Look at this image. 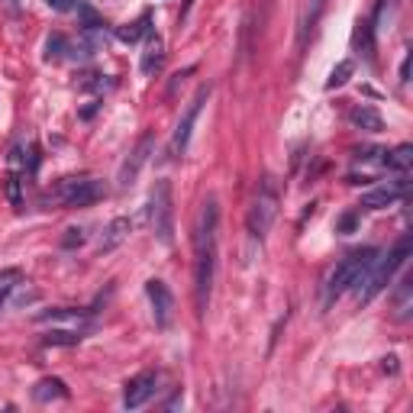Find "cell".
<instances>
[{
    "instance_id": "2e32d148",
    "label": "cell",
    "mask_w": 413,
    "mask_h": 413,
    "mask_svg": "<svg viewBox=\"0 0 413 413\" xmlns=\"http://www.w3.org/2000/svg\"><path fill=\"white\" fill-rule=\"evenodd\" d=\"M162 62H165V42H162L159 36H149V45H146V52H142V75H155V71L162 68Z\"/></svg>"
},
{
    "instance_id": "7c38bea8",
    "label": "cell",
    "mask_w": 413,
    "mask_h": 413,
    "mask_svg": "<svg viewBox=\"0 0 413 413\" xmlns=\"http://www.w3.org/2000/svg\"><path fill=\"white\" fill-rule=\"evenodd\" d=\"M132 233V220L130 217H116V220H110L104 226V233H100V239H97V252H114V249H120L130 239Z\"/></svg>"
},
{
    "instance_id": "e0dca14e",
    "label": "cell",
    "mask_w": 413,
    "mask_h": 413,
    "mask_svg": "<svg viewBox=\"0 0 413 413\" xmlns=\"http://www.w3.org/2000/svg\"><path fill=\"white\" fill-rule=\"evenodd\" d=\"M384 159H381V165L391 168V171H407V168L413 165V146L410 142H404V146H397V149L391 152H381Z\"/></svg>"
},
{
    "instance_id": "7a4b0ae2",
    "label": "cell",
    "mask_w": 413,
    "mask_h": 413,
    "mask_svg": "<svg viewBox=\"0 0 413 413\" xmlns=\"http://www.w3.org/2000/svg\"><path fill=\"white\" fill-rule=\"evenodd\" d=\"M410 252H413V239L410 236H400V239H397V246L391 249L384 258H375V265H371L368 272L361 274L359 281L352 284V290H355V300H359V304H371V300L378 297L381 290L391 284V278L397 274V268H404V265H407Z\"/></svg>"
},
{
    "instance_id": "ac0fdd59",
    "label": "cell",
    "mask_w": 413,
    "mask_h": 413,
    "mask_svg": "<svg viewBox=\"0 0 413 413\" xmlns=\"http://www.w3.org/2000/svg\"><path fill=\"white\" fill-rule=\"evenodd\" d=\"M84 339L81 329H49L42 336V345H52V349H71V345H78Z\"/></svg>"
},
{
    "instance_id": "9c48e42d",
    "label": "cell",
    "mask_w": 413,
    "mask_h": 413,
    "mask_svg": "<svg viewBox=\"0 0 413 413\" xmlns=\"http://www.w3.org/2000/svg\"><path fill=\"white\" fill-rule=\"evenodd\" d=\"M146 297H149V304H152L155 326H159V329H168V326H171V317H175V294H171V288H168L165 281H159V278H152V281H146Z\"/></svg>"
},
{
    "instance_id": "5b68a950",
    "label": "cell",
    "mask_w": 413,
    "mask_h": 413,
    "mask_svg": "<svg viewBox=\"0 0 413 413\" xmlns=\"http://www.w3.org/2000/svg\"><path fill=\"white\" fill-rule=\"evenodd\" d=\"M149 223L152 233L162 246H171L175 242V201H171V181H155L149 197Z\"/></svg>"
},
{
    "instance_id": "f1b7e54d",
    "label": "cell",
    "mask_w": 413,
    "mask_h": 413,
    "mask_svg": "<svg viewBox=\"0 0 413 413\" xmlns=\"http://www.w3.org/2000/svg\"><path fill=\"white\" fill-rule=\"evenodd\" d=\"M400 81H404V84L410 81V52H407V55H404V62H400Z\"/></svg>"
},
{
    "instance_id": "83f0119b",
    "label": "cell",
    "mask_w": 413,
    "mask_h": 413,
    "mask_svg": "<svg viewBox=\"0 0 413 413\" xmlns=\"http://www.w3.org/2000/svg\"><path fill=\"white\" fill-rule=\"evenodd\" d=\"M45 3H49L52 10H59V13H68V10H75V7H78L81 0H45Z\"/></svg>"
},
{
    "instance_id": "d6986e66",
    "label": "cell",
    "mask_w": 413,
    "mask_h": 413,
    "mask_svg": "<svg viewBox=\"0 0 413 413\" xmlns=\"http://www.w3.org/2000/svg\"><path fill=\"white\" fill-rule=\"evenodd\" d=\"M149 23H152V17L149 13H142L139 20H136V23H126V26H116V39H120V42H139L142 36H149Z\"/></svg>"
},
{
    "instance_id": "52a82bcc",
    "label": "cell",
    "mask_w": 413,
    "mask_h": 413,
    "mask_svg": "<svg viewBox=\"0 0 413 413\" xmlns=\"http://www.w3.org/2000/svg\"><path fill=\"white\" fill-rule=\"evenodd\" d=\"M210 94H213V88H210V84H203V88L197 91V94H194L191 104H187L185 116H181V123H178L175 136H171V155H185V152H187V142H191L194 123H197V116H201L203 104L210 100Z\"/></svg>"
},
{
    "instance_id": "3957f363",
    "label": "cell",
    "mask_w": 413,
    "mask_h": 413,
    "mask_svg": "<svg viewBox=\"0 0 413 413\" xmlns=\"http://www.w3.org/2000/svg\"><path fill=\"white\" fill-rule=\"evenodd\" d=\"M378 255H381V252H378L375 246L355 249V252L345 255L343 262H339L333 272H329V278H326V288H323V300H326V304H333L336 297H343L345 290H352V284H355L361 274L368 272Z\"/></svg>"
},
{
    "instance_id": "44dd1931",
    "label": "cell",
    "mask_w": 413,
    "mask_h": 413,
    "mask_svg": "<svg viewBox=\"0 0 413 413\" xmlns=\"http://www.w3.org/2000/svg\"><path fill=\"white\" fill-rule=\"evenodd\" d=\"M394 10H397V0H378V7H375V17H371V33L378 36L387 29V23H391V17H394Z\"/></svg>"
},
{
    "instance_id": "8fae6325",
    "label": "cell",
    "mask_w": 413,
    "mask_h": 413,
    "mask_svg": "<svg viewBox=\"0 0 413 413\" xmlns=\"http://www.w3.org/2000/svg\"><path fill=\"white\" fill-rule=\"evenodd\" d=\"M155 387H159V375H155V371H142V375L130 378L123 387V407L126 410H139V407L155 394Z\"/></svg>"
},
{
    "instance_id": "277c9868",
    "label": "cell",
    "mask_w": 413,
    "mask_h": 413,
    "mask_svg": "<svg viewBox=\"0 0 413 413\" xmlns=\"http://www.w3.org/2000/svg\"><path fill=\"white\" fill-rule=\"evenodd\" d=\"M107 185L100 178H62L55 191L45 194V201H55L62 207H91V203L104 201Z\"/></svg>"
},
{
    "instance_id": "484cf974",
    "label": "cell",
    "mask_w": 413,
    "mask_h": 413,
    "mask_svg": "<svg viewBox=\"0 0 413 413\" xmlns=\"http://www.w3.org/2000/svg\"><path fill=\"white\" fill-rule=\"evenodd\" d=\"M410 294H413V281L410 278H404L400 288H397V294H394V304H397V310H400V317L410 310Z\"/></svg>"
},
{
    "instance_id": "ba28073f",
    "label": "cell",
    "mask_w": 413,
    "mask_h": 413,
    "mask_svg": "<svg viewBox=\"0 0 413 413\" xmlns=\"http://www.w3.org/2000/svg\"><path fill=\"white\" fill-rule=\"evenodd\" d=\"M407 194H410V181H407V178H400V181H387V185L375 187V191L361 194L359 207L361 210H387V207L407 201Z\"/></svg>"
},
{
    "instance_id": "cb8c5ba5",
    "label": "cell",
    "mask_w": 413,
    "mask_h": 413,
    "mask_svg": "<svg viewBox=\"0 0 413 413\" xmlns=\"http://www.w3.org/2000/svg\"><path fill=\"white\" fill-rule=\"evenodd\" d=\"M7 197L17 210L23 207V178H20V171H13V175L7 178Z\"/></svg>"
},
{
    "instance_id": "8992f818",
    "label": "cell",
    "mask_w": 413,
    "mask_h": 413,
    "mask_svg": "<svg viewBox=\"0 0 413 413\" xmlns=\"http://www.w3.org/2000/svg\"><path fill=\"white\" fill-rule=\"evenodd\" d=\"M274 217H278V194H274V187L265 181L262 191L252 197V207H249V217H246L249 236L265 239L268 236V229L274 226Z\"/></svg>"
},
{
    "instance_id": "d4e9b609",
    "label": "cell",
    "mask_w": 413,
    "mask_h": 413,
    "mask_svg": "<svg viewBox=\"0 0 413 413\" xmlns=\"http://www.w3.org/2000/svg\"><path fill=\"white\" fill-rule=\"evenodd\" d=\"M84 242H88V233H84L81 226L65 229V236H62V249H68V252H71V249H81Z\"/></svg>"
},
{
    "instance_id": "f546056e",
    "label": "cell",
    "mask_w": 413,
    "mask_h": 413,
    "mask_svg": "<svg viewBox=\"0 0 413 413\" xmlns=\"http://www.w3.org/2000/svg\"><path fill=\"white\" fill-rule=\"evenodd\" d=\"M194 3H197V0H185V3H181V13H178V20H181V23L187 20V13H191V7H194Z\"/></svg>"
},
{
    "instance_id": "6da1fadb",
    "label": "cell",
    "mask_w": 413,
    "mask_h": 413,
    "mask_svg": "<svg viewBox=\"0 0 413 413\" xmlns=\"http://www.w3.org/2000/svg\"><path fill=\"white\" fill-rule=\"evenodd\" d=\"M217 226H220V207L217 197H207L194 229V300L201 317L210 307L213 274H217Z\"/></svg>"
},
{
    "instance_id": "4dcf8cb0",
    "label": "cell",
    "mask_w": 413,
    "mask_h": 413,
    "mask_svg": "<svg viewBox=\"0 0 413 413\" xmlns=\"http://www.w3.org/2000/svg\"><path fill=\"white\" fill-rule=\"evenodd\" d=\"M381 368H384V371H391V375H394V371H397V355H387V359H384V365H381Z\"/></svg>"
},
{
    "instance_id": "603a6c76",
    "label": "cell",
    "mask_w": 413,
    "mask_h": 413,
    "mask_svg": "<svg viewBox=\"0 0 413 413\" xmlns=\"http://www.w3.org/2000/svg\"><path fill=\"white\" fill-rule=\"evenodd\" d=\"M352 71H355V62H352V59H343V62H339L333 71H329V78H326V91L343 88L345 81L352 78Z\"/></svg>"
},
{
    "instance_id": "5bb4252c",
    "label": "cell",
    "mask_w": 413,
    "mask_h": 413,
    "mask_svg": "<svg viewBox=\"0 0 413 413\" xmlns=\"http://www.w3.org/2000/svg\"><path fill=\"white\" fill-rule=\"evenodd\" d=\"M36 404H52V400H68V384L62 378H42L33 387Z\"/></svg>"
},
{
    "instance_id": "4fadbf2b",
    "label": "cell",
    "mask_w": 413,
    "mask_h": 413,
    "mask_svg": "<svg viewBox=\"0 0 413 413\" xmlns=\"http://www.w3.org/2000/svg\"><path fill=\"white\" fill-rule=\"evenodd\" d=\"M39 323H65V326H75V329H81V326L91 323V310H71V307H59V310H42L39 313Z\"/></svg>"
},
{
    "instance_id": "ffe728a7",
    "label": "cell",
    "mask_w": 413,
    "mask_h": 413,
    "mask_svg": "<svg viewBox=\"0 0 413 413\" xmlns=\"http://www.w3.org/2000/svg\"><path fill=\"white\" fill-rule=\"evenodd\" d=\"M68 52H75V45L62 33H52L45 39V62H62V59H68Z\"/></svg>"
},
{
    "instance_id": "9a60e30c",
    "label": "cell",
    "mask_w": 413,
    "mask_h": 413,
    "mask_svg": "<svg viewBox=\"0 0 413 413\" xmlns=\"http://www.w3.org/2000/svg\"><path fill=\"white\" fill-rule=\"evenodd\" d=\"M349 123L355 130H365V132H381L384 130V120L375 107H352L349 110Z\"/></svg>"
},
{
    "instance_id": "4316f807",
    "label": "cell",
    "mask_w": 413,
    "mask_h": 413,
    "mask_svg": "<svg viewBox=\"0 0 413 413\" xmlns=\"http://www.w3.org/2000/svg\"><path fill=\"white\" fill-rule=\"evenodd\" d=\"M359 229V213L355 210H345L339 220H336V233H343V236H352Z\"/></svg>"
},
{
    "instance_id": "30bf717a",
    "label": "cell",
    "mask_w": 413,
    "mask_h": 413,
    "mask_svg": "<svg viewBox=\"0 0 413 413\" xmlns=\"http://www.w3.org/2000/svg\"><path fill=\"white\" fill-rule=\"evenodd\" d=\"M155 152V136H152V130H146L139 136V142H136V149L130 152V159L120 165V175H116V181H120V187H130L136 178H139V171L146 168V162H149V155Z\"/></svg>"
},
{
    "instance_id": "7402d4cb",
    "label": "cell",
    "mask_w": 413,
    "mask_h": 413,
    "mask_svg": "<svg viewBox=\"0 0 413 413\" xmlns=\"http://www.w3.org/2000/svg\"><path fill=\"white\" fill-rule=\"evenodd\" d=\"M20 284H23V272H20V268H3V272H0V307L7 304L10 294H13Z\"/></svg>"
}]
</instances>
